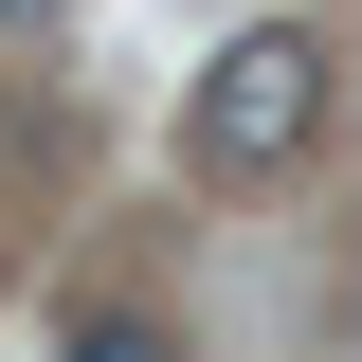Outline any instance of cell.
<instances>
[{
	"instance_id": "6da1fadb",
	"label": "cell",
	"mask_w": 362,
	"mask_h": 362,
	"mask_svg": "<svg viewBox=\"0 0 362 362\" xmlns=\"http://www.w3.org/2000/svg\"><path fill=\"white\" fill-rule=\"evenodd\" d=\"M308 127H326V37H290V18H254V37L199 73V109H181V145H199L218 181H272Z\"/></svg>"
},
{
	"instance_id": "7a4b0ae2",
	"label": "cell",
	"mask_w": 362,
	"mask_h": 362,
	"mask_svg": "<svg viewBox=\"0 0 362 362\" xmlns=\"http://www.w3.org/2000/svg\"><path fill=\"white\" fill-rule=\"evenodd\" d=\"M73 362H181V344H163V326H127V308H90V326H73Z\"/></svg>"
},
{
	"instance_id": "3957f363",
	"label": "cell",
	"mask_w": 362,
	"mask_h": 362,
	"mask_svg": "<svg viewBox=\"0 0 362 362\" xmlns=\"http://www.w3.org/2000/svg\"><path fill=\"white\" fill-rule=\"evenodd\" d=\"M37 18H54V0H0V37H37Z\"/></svg>"
}]
</instances>
